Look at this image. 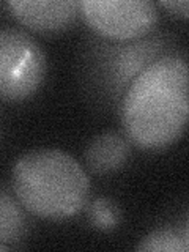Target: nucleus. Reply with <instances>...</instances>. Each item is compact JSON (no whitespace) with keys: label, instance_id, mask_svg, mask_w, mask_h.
<instances>
[{"label":"nucleus","instance_id":"f257e3e1","mask_svg":"<svg viewBox=\"0 0 189 252\" xmlns=\"http://www.w3.org/2000/svg\"><path fill=\"white\" fill-rule=\"evenodd\" d=\"M188 114V63L177 55H164L140 71L120 106L126 136L145 150L177 142L185 132Z\"/></svg>","mask_w":189,"mask_h":252},{"label":"nucleus","instance_id":"f03ea898","mask_svg":"<svg viewBox=\"0 0 189 252\" xmlns=\"http://www.w3.org/2000/svg\"><path fill=\"white\" fill-rule=\"evenodd\" d=\"M11 183L22 207L49 220L79 215L90 195L87 172L69 153L59 148L24 153L13 165Z\"/></svg>","mask_w":189,"mask_h":252},{"label":"nucleus","instance_id":"7ed1b4c3","mask_svg":"<svg viewBox=\"0 0 189 252\" xmlns=\"http://www.w3.org/2000/svg\"><path fill=\"white\" fill-rule=\"evenodd\" d=\"M46 54L19 29H0V98L22 101L38 92L46 77Z\"/></svg>","mask_w":189,"mask_h":252},{"label":"nucleus","instance_id":"20e7f679","mask_svg":"<svg viewBox=\"0 0 189 252\" xmlns=\"http://www.w3.org/2000/svg\"><path fill=\"white\" fill-rule=\"evenodd\" d=\"M79 10L96 33L122 41L145 35L158 22L156 3L150 0H82Z\"/></svg>","mask_w":189,"mask_h":252},{"label":"nucleus","instance_id":"39448f33","mask_svg":"<svg viewBox=\"0 0 189 252\" xmlns=\"http://www.w3.org/2000/svg\"><path fill=\"white\" fill-rule=\"evenodd\" d=\"M16 19L36 32H60L76 19L79 3L74 0H8Z\"/></svg>","mask_w":189,"mask_h":252},{"label":"nucleus","instance_id":"423d86ee","mask_svg":"<svg viewBox=\"0 0 189 252\" xmlns=\"http://www.w3.org/2000/svg\"><path fill=\"white\" fill-rule=\"evenodd\" d=\"M131 156L129 142L118 132H102L93 137L85 150V161L96 173H110L128 162Z\"/></svg>","mask_w":189,"mask_h":252},{"label":"nucleus","instance_id":"0eeeda50","mask_svg":"<svg viewBox=\"0 0 189 252\" xmlns=\"http://www.w3.org/2000/svg\"><path fill=\"white\" fill-rule=\"evenodd\" d=\"M27 228V220L19 203L13 195L0 188V244L10 248V244L19 241Z\"/></svg>","mask_w":189,"mask_h":252},{"label":"nucleus","instance_id":"6e6552de","mask_svg":"<svg viewBox=\"0 0 189 252\" xmlns=\"http://www.w3.org/2000/svg\"><path fill=\"white\" fill-rule=\"evenodd\" d=\"M189 235L188 227L178 228H158L150 232L136 246L140 252H188Z\"/></svg>","mask_w":189,"mask_h":252},{"label":"nucleus","instance_id":"1a4fd4ad","mask_svg":"<svg viewBox=\"0 0 189 252\" xmlns=\"http://www.w3.org/2000/svg\"><path fill=\"white\" fill-rule=\"evenodd\" d=\"M125 52L118 59V79L122 82L129 81L131 77H136L140 71H144L150 63L156 60L158 49L153 43H140L129 47V49H123Z\"/></svg>","mask_w":189,"mask_h":252},{"label":"nucleus","instance_id":"9d476101","mask_svg":"<svg viewBox=\"0 0 189 252\" xmlns=\"http://www.w3.org/2000/svg\"><path fill=\"white\" fill-rule=\"evenodd\" d=\"M89 218L94 228L102 232H110L118 227L122 220V211L118 208L115 200L101 197L93 200L89 207Z\"/></svg>","mask_w":189,"mask_h":252},{"label":"nucleus","instance_id":"9b49d317","mask_svg":"<svg viewBox=\"0 0 189 252\" xmlns=\"http://www.w3.org/2000/svg\"><path fill=\"white\" fill-rule=\"evenodd\" d=\"M159 5L169 8L172 13L180 14L181 18H186L188 16V6H189L188 0H161Z\"/></svg>","mask_w":189,"mask_h":252},{"label":"nucleus","instance_id":"f8f14e48","mask_svg":"<svg viewBox=\"0 0 189 252\" xmlns=\"http://www.w3.org/2000/svg\"><path fill=\"white\" fill-rule=\"evenodd\" d=\"M8 246H5V244H0V251H6Z\"/></svg>","mask_w":189,"mask_h":252}]
</instances>
